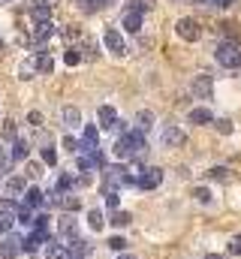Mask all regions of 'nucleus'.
<instances>
[{
  "mask_svg": "<svg viewBox=\"0 0 241 259\" xmlns=\"http://www.w3.org/2000/svg\"><path fill=\"white\" fill-rule=\"evenodd\" d=\"M145 154V133L142 130H130V133H124L118 136V142H115V157L118 160H139Z\"/></svg>",
  "mask_w": 241,
  "mask_h": 259,
  "instance_id": "f257e3e1",
  "label": "nucleus"
},
{
  "mask_svg": "<svg viewBox=\"0 0 241 259\" xmlns=\"http://www.w3.org/2000/svg\"><path fill=\"white\" fill-rule=\"evenodd\" d=\"M214 58H217V64L226 66V69H235L241 66V46L238 42H232V39H226V42H217V49H214Z\"/></svg>",
  "mask_w": 241,
  "mask_h": 259,
  "instance_id": "f03ea898",
  "label": "nucleus"
},
{
  "mask_svg": "<svg viewBox=\"0 0 241 259\" xmlns=\"http://www.w3.org/2000/svg\"><path fill=\"white\" fill-rule=\"evenodd\" d=\"M97 148H100V130L88 124L82 133V142H78V154H97Z\"/></svg>",
  "mask_w": 241,
  "mask_h": 259,
  "instance_id": "7ed1b4c3",
  "label": "nucleus"
},
{
  "mask_svg": "<svg viewBox=\"0 0 241 259\" xmlns=\"http://www.w3.org/2000/svg\"><path fill=\"white\" fill-rule=\"evenodd\" d=\"M103 178H106V190H115L120 184H133V178L127 175L124 166H112V169H103Z\"/></svg>",
  "mask_w": 241,
  "mask_h": 259,
  "instance_id": "20e7f679",
  "label": "nucleus"
},
{
  "mask_svg": "<svg viewBox=\"0 0 241 259\" xmlns=\"http://www.w3.org/2000/svg\"><path fill=\"white\" fill-rule=\"evenodd\" d=\"M160 181H163V169H157V166H148L142 175H139V187L142 190H154V187H160Z\"/></svg>",
  "mask_w": 241,
  "mask_h": 259,
  "instance_id": "39448f33",
  "label": "nucleus"
},
{
  "mask_svg": "<svg viewBox=\"0 0 241 259\" xmlns=\"http://www.w3.org/2000/svg\"><path fill=\"white\" fill-rule=\"evenodd\" d=\"M21 247H24V238H18V235H6L3 241H0V256L3 259H15L21 253Z\"/></svg>",
  "mask_w": 241,
  "mask_h": 259,
  "instance_id": "423d86ee",
  "label": "nucleus"
},
{
  "mask_svg": "<svg viewBox=\"0 0 241 259\" xmlns=\"http://www.w3.org/2000/svg\"><path fill=\"white\" fill-rule=\"evenodd\" d=\"M175 30H178V36H181V39H187V42L199 39V33H202V30H199V21H196V18H181Z\"/></svg>",
  "mask_w": 241,
  "mask_h": 259,
  "instance_id": "0eeeda50",
  "label": "nucleus"
},
{
  "mask_svg": "<svg viewBox=\"0 0 241 259\" xmlns=\"http://www.w3.org/2000/svg\"><path fill=\"white\" fill-rule=\"evenodd\" d=\"M193 94L202 97V100H211V75L208 72H199L193 78Z\"/></svg>",
  "mask_w": 241,
  "mask_h": 259,
  "instance_id": "6e6552de",
  "label": "nucleus"
},
{
  "mask_svg": "<svg viewBox=\"0 0 241 259\" xmlns=\"http://www.w3.org/2000/svg\"><path fill=\"white\" fill-rule=\"evenodd\" d=\"M163 145H166V148H181V145H184V133H181L175 124H166V127H163Z\"/></svg>",
  "mask_w": 241,
  "mask_h": 259,
  "instance_id": "1a4fd4ad",
  "label": "nucleus"
},
{
  "mask_svg": "<svg viewBox=\"0 0 241 259\" xmlns=\"http://www.w3.org/2000/svg\"><path fill=\"white\" fill-rule=\"evenodd\" d=\"M69 256V247L58 241V238H49V244H46V259H66Z\"/></svg>",
  "mask_w": 241,
  "mask_h": 259,
  "instance_id": "9d476101",
  "label": "nucleus"
},
{
  "mask_svg": "<svg viewBox=\"0 0 241 259\" xmlns=\"http://www.w3.org/2000/svg\"><path fill=\"white\" fill-rule=\"evenodd\" d=\"M49 238H52L49 232L36 229L33 235H27V238H24V250H27V253H33V250H39V244H49Z\"/></svg>",
  "mask_w": 241,
  "mask_h": 259,
  "instance_id": "9b49d317",
  "label": "nucleus"
},
{
  "mask_svg": "<svg viewBox=\"0 0 241 259\" xmlns=\"http://www.w3.org/2000/svg\"><path fill=\"white\" fill-rule=\"evenodd\" d=\"M58 229H60V238H63V241H72V238H78V223H75V220H72L69 214H66V217L60 220Z\"/></svg>",
  "mask_w": 241,
  "mask_h": 259,
  "instance_id": "f8f14e48",
  "label": "nucleus"
},
{
  "mask_svg": "<svg viewBox=\"0 0 241 259\" xmlns=\"http://www.w3.org/2000/svg\"><path fill=\"white\" fill-rule=\"evenodd\" d=\"M106 46H109V52H115V55H124L127 52V42H124V36H120L118 30H106Z\"/></svg>",
  "mask_w": 241,
  "mask_h": 259,
  "instance_id": "ddd939ff",
  "label": "nucleus"
},
{
  "mask_svg": "<svg viewBox=\"0 0 241 259\" xmlns=\"http://www.w3.org/2000/svg\"><path fill=\"white\" fill-rule=\"evenodd\" d=\"M100 127L103 130H115L118 127V112H115L112 106H103V109H100Z\"/></svg>",
  "mask_w": 241,
  "mask_h": 259,
  "instance_id": "4468645a",
  "label": "nucleus"
},
{
  "mask_svg": "<svg viewBox=\"0 0 241 259\" xmlns=\"http://www.w3.org/2000/svg\"><path fill=\"white\" fill-rule=\"evenodd\" d=\"M66 247H69V253H72L75 259H82V256L91 253V244H88L85 238H72V241H66Z\"/></svg>",
  "mask_w": 241,
  "mask_h": 259,
  "instance_id": "2eb2a0df",
  "label": "nucleus"
},
{
  "mask_svg": "<svg viewBox=\"0 0 241 259\" xmlns=\"http://www.w3.org/2000/svg\"><path fill=\"white\" fill-rule=\"evenodd\" d=\"M24 205H27V208H39V205H46V193L36 190V187H27V193H24Z\"/></svg>",
  "mask_w": 241,
  "mask_h": 259,
  "instance_id": "dca6fc26",
  "label": "nucleus"
},
{
  "mask_svg": "<svg viewBox=\"0 0 241 259\" xmlns=\"http://www.w3.org/2000/svg\"><path fill=\"white\" fill-rule=\"evenodd\" d=\"M52 36H55V24H52V21L36 24V30H33V42H46V39H52Z\"/></svg>",
  "mask_w": 241,
  "mask_h": 259,
  "instance_id": "f3484780",
  "label": "nucleus"
},
{
  "mask_svg": "<svg viewBox=\"0 0 241 259\" xmlns=\"http://www.w3.org/2000/svg\"><path fill=\"white\" fill-rule=\"evenodd\" d=\"M187 121H190V124H211V121H214V115H211L208 109H190Z\"/></svg>",
  "mask_w": 241,
  "mask_h": 259,
  "instance_id": "a211bd4d",
  "label": "nucleus"
},
{
  "mask_svg": "<svg viewBox=\"0 0 241 259\" xmlns=\"http://www.w3.org/2000/svg\"><path fill=\"white\" fill-rule=\"evenodd\" d=\"M124 27H127L130 33H139V30H142V15H139V12H127V15H124Z\"/></svg>",
  "mask_w": 241,
  "mask_h": 259,
  "instance_id": "6ab92c4d",
  "label": "nucleus"
},
{
  "mask_svg": "<svg viewBox=\"0 0 241 259\" xmlns=\"http://www.w3.org/2000/svg\"><path fill=\"white\" fill-rule=\"evenodd\" d=\"M27 154H30L27 139H15V145H12V160H27Z\"/></svg>",
  "mask_w": 241,
  "mask_h": 259,
  "instance_id": "aec40b11",
  "label": "nucleus"
},
{
  "mask_svg": "<svg viewBox=\"0 0 241 259\" xmlns=\"http://www.w3.org/2000/svg\"><path fill=\"white\" fill-rule=\"evenodd\" d=\"M6 193H9V196L27 193V187H24V178H9V181H6Z\"/></svg>",
  "mask_w": 241,
  "mask_h": 259,
  "instance_id": "412c9836",
  "label": "nucleus"
},
{
  "mask_svg": "<svg viewBox=\"0 0 241 259\" xmlns=\"http://www.w3.org/2000/svg\"><path fill=\"white\" fill-rule=\"evenodd\" d=\"M36 69H39V72H52V69H55V61H52L49 52H39V55H36Z\"/></svg>",
  "mask_w": 241,
  "mask_h": 259,
  "instance_id": "4be33fe9",
  "label": "nucleus"
},
{
  "mask_svg": "<svg viewBox=\"0 0 241 259\" xmlns=\"http://www.w3.org/2000/svg\"><path fill=\"white\" fill-rule=\"evenodd\" d=\"M33 21H36V24L52 21V6H33Z\"/></svg>",
  "mask_w": 241,
  "mask_h": 259,
  "instance_id": "5701e85b",
  "label": "nucleus"
},
{
  "mask_svg": "<svg viewBox=\"0 0 241 259\" xmlns=\"http://www.w3.org/2000/svg\"><path fill=\"white\" fill-rule=\"evenodd\" d=\"M15 220H18V214H12V211H0V232H9Z\"/></svg>",
  "mask_w": 241,
  "mask_h": 259,
  "instance_id": "b1692460",
  "label": "nucleus"
},
{
  "mask_svg": "<svg viewBox=\"0 0 241 259\" xmlns=\"http://www.w3.org/2000/svg\"><path fill=\"white\" fill-rule=\"evenodd\" d=\"M78 121H82V112H78V109H69V106H66V109H63V124L75 127Z\"/></svg>",
  "mask_w": 241,
  "mask_h": 259,
  "instance_id": "393cba45",
  "label": "nucleus"
},
{
  "mask_svg": "<svg viewBox=\"0 0 241 259\" xmlns=\"http://www.w3.org/2000/svg\"><path fill=\"white\" fill-rule=\"evenodd\" d=\"M148 9H151L148 0H130V3H127V12H139V15H142V12H148Z\"/></svg>",
  "mask_w": 241,
  "mask_h": 259,
  "instance_id": "a878e982",
  "label": "nucleus"
},
{
  "mask_svg": "<svg viewBox=\"0 0 241 259\" xmlns=\"http://www.w3.org/2000/svg\"><path fill=\"white\" fill-rule=\"evenodd\" d=\"M88 223H91V229H97V232H100L106 220H103V214H100V211H88Z\"/></svg>",
  "mask_w": 241,
  "mask_h": 259,
  "instance_id": "bb28decb",
  "label": "nucleus"
},
{
  "mask_svg": "<svg viewBox=\"0 0 241 259\" xmlns=\"http://www.w3.org/2000/svg\"><path fill=\"white\" fill-rule=\"evenodd\" d=\"M151 121H154V115H151V112H139V130H142V133H148V130H151Z\"/></svg>",
  "mask_w": 241,
  "mask_h": 259,
  "instance_id": "cd10ccee",
  "label": "nucleus"
},
{
  "mask_svg": "<svg viewBox=\"0 0 241 259\" xmlns=\"http://www.w3.org/2000/svg\"><path fill=\"white\" fill-rule=\"evenodd\" d=\"M43 163H49V166H55V163H58V154H55V148H52V145H46V148H43Z\"/></svg>",
  "mask_w": 241,
  "mask_h": 259,
  "instance_id": "c85d7f7f",
  "label": "nucleus"
},
{
  "mask_svg": "<svg viewBox=\"0 0 241 259\" xmlns=\"http://www.w3.org/2000/svg\"><path fill=\"white\" fill-rule=\"evenodd\" d=\"M63 61L69 66H75L78 61H82V55H78V49H66V55H63Z\"/></svg>",
  "mask_w": 241,
  "mask_h": 259,
  "instance_id": "c756f323",
  "label": "nucleus"
},
{
  "mask_svg": "<svg viewBox=\"0 0 241 259\" xmlns=\"http://www.w3.org/2000/svg\"><path fill=\"white\" fill-rule=\"evenodd\" d=\"M130 220H133V217H130V214H127V211H118V214H115V217H112V223H115V226H127V223H130Z\"/></svg>",
  "mask_w": 241,
  "mask_h": 259,
  "instance_id": "7c9ffc66",
  "label": "nucleus"
},
{
  "mask_svg": "<svg viewBox=\"0 0 241 259\" xmlns=\"http://www.w3.org/2000/svg\"><path fill=\"white\" fill-rule=\"evenodd\" d=\"M36 69V58L33 61H27V64H21V78H30V72Z\"/></svg>",
  "mask_w": 241,
  "mask_h": 259,
  "instance_id": "2f4dec72",
  "label": "nucleus"
},
{
  "mask_svg": "<svg viewBox=\"0 0 241 259\" xmlns=\"http://www.w3.org/2000/svg\"><path fill=\"white\" fill-rule=\"evenodd\" d=\"M63 148H66L69 154H78V142H75L72 136H66V139H63Z\"/></svg>",
  "mask_w": 241,
  "mask_h": 259,
  "instance_id": "473e14b6",
  "label": "nucleus"
},
{
  "mask_svg": "<svg viewBox=\"0 0 241 259\" xmlns=\"http://www.w3.org/2000/svg\"><path fill=\"white\" fill-rule=\"evenodd\" d=\"M109 247H112V250H124V247H127V241H124L120 235H115V238H109Z\"/></svg>",
  "mask_w": 241,
  "mask_h": 259,
  "instance_id": "72a5a7b5",
  "label": "nucleus"
},
{
  "mask_svg": "<svg viewBox=\"0 0 241 259\" xmlns=\"http://www.w3.org/2000/svg\"><path fill=\"white\" fill-rule=\"evenodd\" d=\"M229 253H232V256H241V235L229 241Z\"/></svg>",
  "mask_w": 241,
  "mask_h": 259,
  "instance_id": "f704fd0d",
  "label": "nucleus"
},
{
  "mask_svg": "<svg viewBox=\"0 0 241 259\" xmlns=\"http://www.w3.org/2000/svg\"><path fill=\"white\" fill-rule=\"evenodd\" d=\"M3 136H6V139H15V124H12V121H6V127H3Z\"/></svg>",
  "mask_w": 241,
  "mask_h": 259,
  "instance_id": "c9c22d12",
  "label": "nucleus"
},
{
  "mask_svg": "<svg viewBox=\"0 0 241 259\" xmlns=\"http://www.w3.org/2000/svg\"><path fill=\"white\" fill-rule=\"evenodd\" d=\"M82 3V12H97V6H94V0H78Z\"/></svg>",
  "mask_w": 241,
  "mask_h": 259,
  "instance_id": "e433bc0d",
  "label": "nucleus"
},
{
  "mask_svg": "<svg viewBox=\"0 0 241 259\" xmlns=\"http://www.w3.org/2000/svg\"><path fill=\"white\" fill-rule=\"evenodd\" d=\"M208 3H211V6H220V9H229L235 0H208Z\"/></svg>",
  "mask_w": 241,
  "mask_h": 259,
  "instance_id": "4c0bfd02",
  "label": "nucleus"
},
{
  "mask_svg": "<svg viewBox=\"0 0 241 259\" xmlns=\"http://www.w3.org/2000/svg\"><path fill=\"white\" fill-rule=\"evenodd\" d=\"M217 130H220V133H232V124H229V121H217Z\"/></svg>",
  "mask_w": 241,
  "mask_h": 259,
  "instance_id": "58836bf2",
  "label": "nucleus"
},
{
  "mask_svg": "<svg viewBox=\"0 0 241 259\" xmlns=\"http://www.w3.org/2000/svg\"><path fill=\"white\" fill-rule=\"evenodd\" d=\"M30 124L39 127V124H43V115H39V112H30Z\"/></svg>",
  "mask_w": 241,
  "mask_h": 259,
  "instance_id": "ea45409f",
  "label": "nucleus"
},
{
  "mask_svg": "<svg viewBox=\"0 0 241 259\" xmlns=\"http://www.w3.org/2000/svg\"><path fill=\"white\" fill-rule=\"evenodd\" d=\"M208 178H226V169H211Z\"/></svg>",
  "mask_w": 241,
  "mask_h": 259,
  "instance_id": "a19ab883",
  "label": "nucleus"
},
{
  "mask_svg": "<svg viewBox=\"0 0 241 259\" xmlns=\"http://www.w3.org/2000/svg\"><path fill=\"white\" fill-rule=\"evenodd\" d=\"M112 3H115V0H94L97 9H106V6H112Z\"/></svg>",
  "mask_w": 241,
  "mask_h": 259,
  "instance_id": "79ce46f5",
  "label": "nucleus"
},
{
  "mask_svg": "<svg viewBox=\"0 0 241 259\" xmlns=\"http://www.w3.org/2000/svg\"><path fill=\"white\" fill-rule=\"evenodd\" d=\"M196 199H199V202H208V190H202V187H199V190H196Z\"/></svg>",
  "mask_w": 241,
  "mask_h": 259,
  "instance_id": "37998d69",
  "label": "nucleus"
},
{
  "mask_svg": "<svg viewBox=\"0 0 241 259\" xmlns=\"http://www.w3.org/2000/svg\"><path fill=\"white\" fill-rule=\"evenodd\" d=\"M205 259H229V256H220V253H208Z\"/></svg>",
  "mask_w": 241,
  "mask_h": 259,
  "instance_id": "c03bdc74",
  "label": "nucleus"
},
{
  "mask_svg": "<svg viewBox=\"0 0 241 259\" xmlns=\"http://www.w3.org/2000/svg\"><path fill=\"white\" fill-rule=\"evenodd\" d=\"M118 259H136V256H130V253H120V256Z\"/></svg>",
  "mask_w": 241,
  "mask_h": 259,
  "instance_id": "a18cd8bd",
  "label": "nucleus"
}]
</instances>
